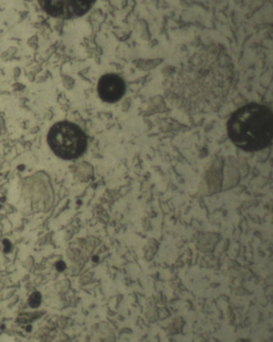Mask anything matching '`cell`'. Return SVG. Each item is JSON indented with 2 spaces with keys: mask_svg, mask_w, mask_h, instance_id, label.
<instances>
[{
  "mask_svg": "<svg viewBox=\"0 0 273 342\" xmlns=\"http://www.w3.org/2000/svg\"><path fill=\"white\" fill-rule=\"evenodd\" d=\"M41 303V294L39 292H33L28 300V304L31 308H38Z\"/></svg>",
  "mask_w": 273,
  "mask_h": 342,
  "instance_id": "5",
  "label": "cell"
},
{
  "mask_svg": "<svg viewBox=\"0 0 273 342\" xmlns=\"http://www.w3.org/2000/svg\"><path fill=\"white\" fill-rule=\"evenodd\" d=\"M227 134L244 151L263 149L271 143L273 115L266 105L249 103L236 109L227 121Z\"/></svg>",
  "mask_w": 273,
  "mask_h": 342,
  "instance_id": "1",
  "label": "cell"
},
{
  "mask_svg": "<svg viewBox=\"0 0 273 342\" xmlns=\"http://www.w3.org/2000/svg\"><path fill=\"white\" fill-rule=\"evenodd\" d=\"M97 89L103 101L114 103L124 96L126 90L125 82L117 74H104L99 81Z\"/></svg>",
  "mask_w": 273,
  "mask_h": 342,
  "instance_id": "4",
  "label": "cell"
},
{
  "mask_svg": "<svg viewBox=\"0 0 273 342\" xmlns=\"http://www.w3.org/2000/svg\"><path fill=\"white\" fill-rule=\"evenodd\" d=\"M41 7L48 14L61 18H71L79 17L90 10L95 1L91 0H72V1H39Z\"/></svg>",
  "mask_w": 273,
  "mask_h": 342,
  "instance_id": "3",
  "label": "cell"
},
{
  "mask_svg": "<svg viewBox=\"0 0 273 342\" xmlns=\"http://www.w3.org/2000/svg\"><path fill=\"white\" fill-rule=\"evenodd\" d=\"M31 328H32L31 325H28V326L26 328V330L27 331V332H30L31 329Z\"/></svg>",
  "mask_w": 273,
  "mask_h": 342,
  "instance_id": "7",
  "label": "cell"
},
{
  "mask_svg": "<svg viewBox=\"0 0 273 342\" xmlns=\"http://www.w3.org/2000/svg\"><path fill=\"white\" fill-rule=\"evenodd\" d=\"M56 268H57V269H58L59 271L62 272V271H63L64 269H65V268H66V264H65L63 261H59V262L56 264Z\"/></svg>",
  "mask_w": 273,
  "mask_h": 342,
  "instance_id": "6",
  "label": "cell"
},
{
  "mask_svg": "<svg viewBox=\"0 0 273 342\" xmlns=\"http://www.w3.org/2000/svg\"><path fill=\"white\" fill-rule=\"evenodd\" d=\"M47 142L52 151L63 159L81 156L87 148V137L82 129L70 121H59L50 129Z\"/></svg>",
  "mask_w": 273,
  "mask_h": 342,
  "instance_id": "2",
  "label": "cell"
}]
</instances>
